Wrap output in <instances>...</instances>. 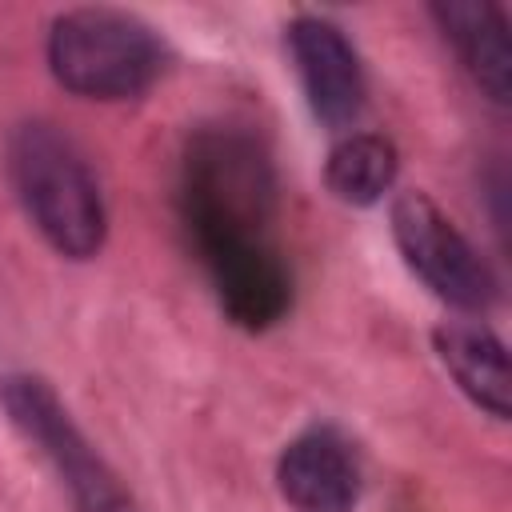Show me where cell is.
Returning a JSON list of instances; mask_svg holds the SVG:
<instances>
[{
	"mask_svg": "<svg viewBox=\"0 0 512 512\" xmlns=\"http://www.w3.org/2000/svg\"><path fill=\"white\" fill-rule=\"evenodd\" d=\"M276 204L268 152L240 128H204L188 140L180 168V216L196 252L260 240Z\"/></svg>",
	"mask_w": 512,
	"mask_h": 512,
	"instance_id": "6da1fadb",
	"label": "cell"
},
{
	"mask_svg": "<svg viewBox=\"0 0 512 512\" xmlns=\"http://www.w3.org/2000/svg\"><path fill=\"white\" fill-rule=\"evenodd\" d=\"M8 176L36 232L68 260L100 252L108 216L100 184L84 152L44 120H28L8 136Z\"/></svg>",
	"mask_w": 512,
	"mask_h": 512,
	"instance_id": "7a4b0ae2",
	"label": "cell"
},
{
	"mask_svg": "<svg viewBox=\"0 0 512 512\" xmlns=\"http://www.w3.org/2000/svg\"><path fill=\"white\" fill-rule=\"evenodd\" d=\"M52 76L84 100H132L164 68L156 32L120 8H72L48 32Z\"/></svg>",
	"mask_w": 512,
	"mask_h": 512,
	"instance_id": "3957f363",
	"label": "cell"
},
{
	"mask_svg": "<svg viewBox=\"0 0 512 512\" xmlns=\"http://www.w3.org/2000/svg\"><path fill=\"white\" fill-rule=\"evenodd\" d=\"M0 400L12 424L32 444H40V452L64 476L76 512H136V500L120 484V476L100 460V452L84 440L60 396L40 376H8L0 384Z\"/></svg>",
	"mask_w": 512,
	"mask_h": 512,
	"instance_id": "277c9868",
	"label": "cell"
},
{
	"mask_svg": "<svg viewBox=\"0 0 512 512\" xmlns=\"http://www.w3.org/2000/svg\"><path fill=\"white\" fill-rule=\"evenodd\" d=\"M392 236L404 264L452 308L484 312L496 300V276L468 236L424 192H400L392 204Z\"/></svg>",
	"mask_w": 512,
	"mask_h": 512,
	"instance_id": "5b68a950",
	"label": "cell"
},
{
	"mask_svg": "<svg viewBox=\"0 0 512 512\" xmlns=\"http://www.w3.org/2000/svg\"><path fill=\"white\" fill-rule=\"evenodd\" d=\"M288 52L312 116L328 128H348L364 112V68L352 40L324 16H296L288 24Z\"/></svg>",
	"mask_w": 512,
	"mask_h": 512,
	"instance_id": "8992f818",
	"label": "cell"
},
{
	"mask_svg": "<svg viewBox=\"0 0 512 512\" xmlns=\"http://www.w3.org/2000/svg\"><path fill=\"white\" fill-rule=\"evenodd\" d=\"M200 260L232 324L248 332H264L276 320H284V312L292 308V272L280 260V252L268 244V236L208 248L200 252Z\"/></svg>",
	"mask_w": 512,
	"mask_h": 512,
	"instance_id": "52a82bcc",
	"label": "cell"
},
{
	"mask_svg": "<svg viewBox=\"0 0 512 512\" xmlns=\"http://www.w3.org/2000/svg\"><path fill=\"white\" fill-rule=\"evenodd\" d=\"M276 488L292 512H356L360 464L352 444L332 428L300 432L280 452Z\"/></svg>",
	"mask_w": 512,
	"mask_h": 512,
	"instance_id": "ba28073f",
	"label": "cell"
},
{
	"mask_svg": "<svg viewBox=\"0 0 512 512\" xmlns=\"http://www.w3.org/2000/svg\"><path fill=\"white\" fill-rule=\"evenodd\" d=\"M432 20L456 48L460 64L492 104L512 100V44L508 16L488 0H444L432 4Z\"/></svg>",
	"mask_w": 512,
	"mask_h": 512,
	"instance_id": "9c48e42d",
	"label": "cell"
},
{
	"mask_svg": "<svg viewBox=\"0 0 512 512\" xmlns=\"http://www.w3.org/2000/svg\"><path fill=\"white\" fill-rule=\"evenodd\" d=\"M436 356L448 368V376L456 380V388L488 416L508 420L512 412V376H508V348L496 332H488L484 324H440L432 332Z\"/></svg>",
	"mask_w": 512,
	"mask_h": 512,
	"instance_id": "30bf717a",
	"label": "cell"
},
{
	"mask_svg": "<svg viewBox=\"0 0 512 512\" xmlns=\"http://www.w3.org/2000/svg\"><path fill=\"white\" fill-rule=\"evenodd\" d=\"M396 172H400V156L392 140L376 132H352L328 152L324 184L340 204L368 208L396 184Z\"/></svg>",
	"mask_w": 512,
	"mask_h": 512,
	"instance_id": "8fae6325",
	"label": "cell"
}]
</instances>
